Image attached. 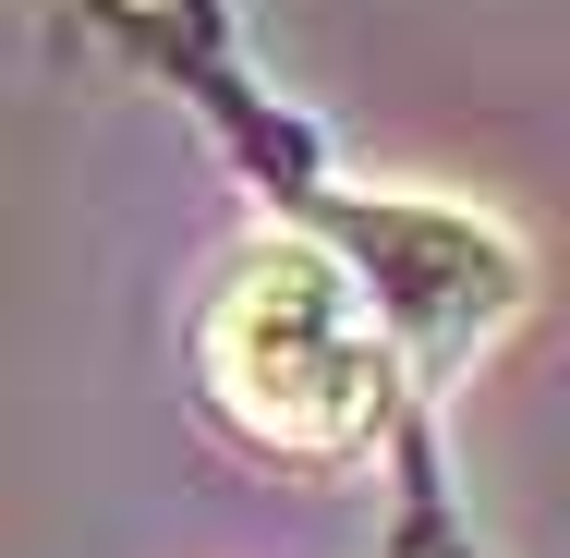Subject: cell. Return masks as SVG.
<instances>
[{
  "mask_svg": "<svg viewBox=\"0 0 570 558\" xmlns=\"http://www.w3.org/2000/svg\"><path fill=\"white\" fill-rule=\"evenodd\" d=\"M195 364H207V401L255 449H292V461H352L401 413V364H389V329L364 316L352 267L328 243H243L207 292V329H195Z\"/></svg>",
  "mask_w": 570,
  "mask_h": 558,
  "instance_id": "6da1fadb",
  "label": "cell"
},
{
  "mask_svg": "<svg viewBox=\"0 0 570 558\" xmlns=\"http://www.w3.org/2000/svg\"><path fill=\"white\" fill-rule=\"evenodd\" d=\"M328 255L352 267L364 316L389 329L401 376H461L534 304L522 243L498 219H473V207H438V195H341V243Z\"/></svg>",
  "mask_w": 570,
  "mask_h": 558,
  "instance_id": "7a4b0ae2",
  "label": "cell"
}]
</instances>
